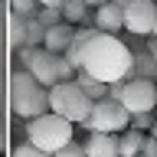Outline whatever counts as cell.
Instances as JSON below:
<instances>
[{"instance_id":"6da1fadb","label":"cell","mask_w":157,"mask_h":157,"mask_svg":"<svg viewBox=\"0 0 157 157\" xmlns=\"http://www.w3.org/2000/svg\"><path fill=\"white\" fill-rule=\"evenodd\" d=\"M82 72L98 78L101 85L131 82L134 78V52L118 36H108V33L95 29V36L88 39V46H85V66H82Z\"/></svg>"},{"instance_id":"7a4b0ae2","label":"cell","mask_w":157,"mask_h":157,"mask_svg":"<svg viewBox=\"0 0 157 157\" xmlns=\"http://www.w3.org/2000/svg\"><path fill=\"white\" fill-rule=\"evenodd\" d=\"M10 108L17 118L36 121V118L49 115V88L39 85L26 69H17L10 78Z\"/></svg>"},{"instance_id":"3957f363","label":"cell","mask_w":157,"mask_h":157,"mask_svg":"<svg viewBox=\"0 0 157 157\" xmlns=\"http://www.w3.org/2000/svg\"><path fill=\"white\" fill-rule=\"evenodd\" d=\"M92 108H95V101L85 95V88L78 82H62V85L49 88V111L66 118L69 124H85Z\"/></svg>"},{"instance_id":"277c9868","label":"cell","mask_w":157,"mask_h":157,"mask_svg":"<svg viewBox=\"0 0 157 157\" xmlns=\"http://www.w3.org/2000/svg\"><path fill=\"white\" fill-rule=\"evenodd\" d=\"M26 141L33 147H39V151H46V154L56 157L62 147L72 144V124H69L66 118H59V115H43L36 118V121H29L26 124Z\"/></svg>"},{"instance_id":"5b68a950","label":"cell","mask_w":157,"mask_h":157,"mask_svg":"<svg viewBox=\"0 0 157 157\" xmlns=\"http://www.w3.org/2000/svg\"><path fill=\"white\" fill-rule=\"evenodd\" d=\"M118 105H124L131 115H154L157 108V82L151 78H131V82H118L111 85V95Z\"/></svg>"},{"instance_id":"8992f818","label":"cell","mask_w":157,"mask_h":157,"mask_svg":"<svg viewBox=\"0 0 157 157\" xmlns=\"http://www.w3.org/2000/svg\"><path fill=\"white\" fill-rule=\"evenodd\" d=\"M26 72L46 88H56V85H62V82H75V78H72L75 69L66 62V56H56V52H49V49H33V59H29Z\"/></svg>"},{"instance_id":"52a82bcc","label":"cell","mask_w":157,"mask_h":157,"mask_svg":"<svg viewBox=\"0 0 157 157\" xmlns=\"http://www.w3.org/2000/svg\"><path fill=\"white\" fill-rule=\"evenodd\" d=\"M128 124H131V111L124 105H118L115 98H105V101H95L92 115L82 128L88 134H124Z\"/></svg>"},{"instance_id":"ba28073f","label":"cell","mask_w":157,"mask_h":157,"mask_svg":"<svg viewBox=\"0 0 157 157\" xmlns=\"http://www.w3.org/2000/svg\"><path fill=\"white\" fill-rule=\"evenodd\" d=\"M154 23H157V3L154 0H134L124 10V29L134 36H154Z\"/></svg>"},{"instance_id":"9c48e42d","label":"cell","mask_w":157,"mask_h":157,"mask_svg":"<svg viewBox=\"0 0 157 157\" xmlns=\"http://www.w3.org/2000/svg\"><path fill=\"white\" fill-rule=\"evenodd\" d=\"M92 23H95L92 29H98V33H108V36H115L118 29L124 26V10H121V7H115V3H105L101 10H95Z\"/></svg>"},{"instance_id":"30bf717a","label":"cell","mask_w":157,"mask_h":157,"mask_svg":"<svg viewBox=\"0 0 157 157\" xmlns=\"http://www.w3.org/2000/svg\"><path fill=\"white\" fill-rule=\"evenodd\" d=\"M85 151H88V157H121V137L118 134H88Z\"/></svg>"},{"instance_id":"8fae6325","label":"cell","mask_w":157,"mask_h":157,"mask_svg":"<svg viewBox=\"0 0 157 157\" xmlns=\"http://www.w3.org/2000/svg\"><path fill=\"white\" fill-rule=\"evenodd\" d=\"M43 43H46L43 49L56 52V56H66V52H69V46L75 43V33H72V26H69V23H59V26L46 29V39H43Z\"/></svg>"},{"instance_id":"7c38bea8","label":"cell","mask_w":157,"mask_h":157,"mask_svg":"<svg viewBox=\"0 0 157 157\" xmlns=\"http://www.w3.org/2000/svg\"><path fill=\"white\" fill-rule=\"evenodd\" d=\"M151 137L144 131H134V128H128L124 134H121V157H141L144 154V147Z\"/></svg>"},{"instance_id":"4fadbf2b","label":"cell","mask_w":157,"mask_h":157,"mask_svg":"<svg viewBox=\"0 0 157 157\" xmlns=\"http://www.w3.org/2000/svg\"><path fill=\"white\" fill-rule=\"evenodd\" d=\"M75 82L85 88V95L92 98V101H105V98L111 95V85H101V82H98V78H92L88 72H78V78H75Z\"/></svg>"},{"instance_id":"5bb4252c","label":"cell","mask_w":157,"mask_h":157,"mask_svg":"<svg viewBox=\"0 0 157 157\" xmlns=\"http://www.w3.org/2000/svg\"><path fill=\"white\" fill-rule=\"evenodd\" d=\"M134 78H151V82H157V59L151 56V52H134Z\"/></svg>"},{"instance_id":"9a60e30c","label":"cell","mask_w":157,"mask_h":157,"mask_svg":"<svg viewBox=\"0 0 157 157\" xmlns=\"http://www.w3.org/2000/svg\"><path fill=\"white\" fill-rule=\"evenodd\" d=\"M62 20H66L69 26L85 23V20H88V3H85V0H66V3H62Z\"/></svg>"},{"instance_id":"2e32d148","label":"cell","mask_w":157,"mask_h":157,"mask_svg":"<svg viewBox=\"0 0 157 157\" xmlns=\"http://www.w3.org/2000/svg\"><path fill=\"white\" fill-rule=\"evenodd\" d=\"M10 43H13L17 49L29 46V23L23 17H13V20H10Z\"/></svg>"},{"instance_id":"e0dca14e","label":"cell","mask_w":157,"mask_h":157,"mask_svg":"<svg viewBox=\"0 0 157 157\" xmlns=\"http://www.w3.org/2000/svg\"><path fill=\"white\" fill-rule=\"evenodd\" d=\"M13 157H52V154H46V151L33 147L29 141H23V144H17V147H13Z\"/></svg>"},{"instance_id":"ac0fdd59","label":"cell","mask_w":157,"mask_h":157,"mask_svg":"<svg viewBox=\"0 0 157 157\" xmlns=\"http://www.w3.org/2000/svg\"><path fill=\"white\" fill-rule=\"evenodd\" d=\"M154 124H157L154 115H131V128L134 131H154Z\"/></svg>"},{"instance_id":"d6986e66","label":"cell","mask_w":157,"mask_h":157,"mask_svg":"<svg viewBox=\"0 0 157 157\" xmlns=\"http://www.w3.org/2000/svg\"><path fill=\"white\" fill-rule=\"evenodd\" d=\"M56 157H88V151H85V144H78V141H72L69 147H62Z\"/></svg>"},{"instance_id":"ffe728a7","label":"cell","mask_w":157,"mask_h":157,"mask_svg":"<svg viewBox=\"0 0 157 157\" xmlns=\"http://www.w3.org/2000/svg\"><path fill=\"white\" fill-rule=\"evenodd\" d=\"M36 3H39V0H10V7H13V13H17V17H26Z\"/></svg>"},{"instance_id":"44dd1931","label":"cell","mask_w":157,"mask_h":157,"mask_svg":"<svg viewBox=\"0 0 157 157\" xmlns=\"http://www.w3.org/2000/svg\"><path fill=\"white\" fill-rule=\"evenodd\" d=\"M39 3H43V10H62L66 0H39Z\"/></svg>"},{"instance_id":"7402d4cb","label":"cell","mask_w":157,"mask_h":157,"mask_svg":"<svg viewBox=\"0 0 157 157\" xmlns=\"http://www.w3.org/2000/svg\"><path fill=\"white\" fill-rule=\"evenodd\" d=\"M85 3H88V7H95V10H101L105 3H111V0H85Z\"/></svg>"},{"instance_id":"603a6c76","label":"cell","mask_w":157,"mask_h":157,"mask_svg":"<svg viewBox=\"0 0 157 157\" xmlns=\"http://www.w3.org/2000/svg\"><path fill=\"white\" fill-rule=\"evenodd\" d=\"M111 3H115V7H121V10H128L131 3H134V0H111Z\"/></svg>"},{"instance_id":"cb8c5ba5","label":"cell","mask_w":157,"mask_h":157,"mask_svg":"<svg viewBox=\"0 0 157 157\" xmlns=\"http://www.w3.org/2000/svg\"><path fill=\"white\" fill-rule=\"evenodd\" d=\"M151 137H154V141H157V124H154V131H151Z\"/></svg>"},{"instance_id":"d4e9b609","label":"cell","mask_w":157,"mask_h":157,"mask_svg":"<svg viewBox=\"0 0 157 157\" xmlns=\"http://www.w3.org/2000/svg\"><path fill=\"white\" fill-rule=\"evenodd\" d=\"M154 36H157V23H154Z\"/></svg>"}]
</instances>
